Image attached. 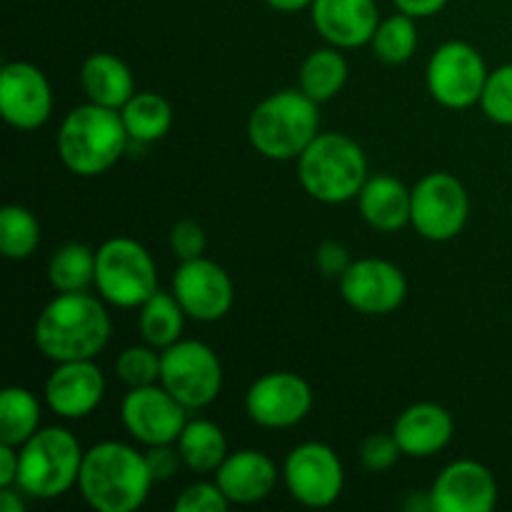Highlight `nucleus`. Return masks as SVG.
Segmentation results:
<instances>
[{"label": "nucleus", "mask_w": 512, "mask_h": 512, "mask_svg": "<svg viewBox=\"0 0 512 512\" xmlns=\"http://www.w3.org/2000/svg\"><path fill=\"white\" fill-rule=\"evenodd\" d=\"M433 512H493L498 480L478 460H455L430 485Z\"/></svg>", "instance_id": "obj_18"}, {"label": "nucleus", "mask_w": 512, "mask_h": 512, "mask_svg": "<svg viewBox=\"0 0 512 512\" xmlns=\"http://www.w3.org/2000/svg\"><path fill=\"white\" fill-rule=\"evenodd\" d=\"M348 73V60L340 53V48L325 45V48H318L305 55V60L300 63L298 88L308 98H313L315 103L323 105L333 100L335 95H340V90L348 83Z\"/></svg>", "instance_id": "obj_25"}, {"label": "nucleus", "mask_w": 512, "mask_h": 512, "mask_svg": "<svg viewBox=\"0 0 512 512\" xmlns=\"http://www.w3.org/2000/svg\"><path fill=\"white\" fill-rule=\"evenodd\" d=\"M145 460H148L150 475H153L155 483H165V480H173L178 475L180 468H185L183 458L178 453V445H153V448H145Z\"/></svg>", "instance_id": "obj_37"}, {"label": "nucleus", "mask_w": 512, "mask_h": 512, "mask_svg": "<svg viewBox=\"0 0 512 512\" xmlns=\"http://www.w3.org/2000/svg\"><path fill=\"white\" fill-rule=\"evenodd\" d=\"M488 65L480 50L465 40H448L433 50L425 68L430 98L448 110H468L480 103Z\"/></svg>", "instance_id": "obj_10"}, {"label": "nucleus", "mask_w": 512, "mask_h": 512, "mask_svg": "<svg viewBox=\"0 0 512 512\" xmlns=\"http://www.w3.org/2000/svg\"><path fill=\"white\" fill-rule=\"evenodd\" d=\"M125 130L130 135V143H158L173 128V108L168 100L153 90H135L133 98L120 108Z\"/></svg>", "instance_id": "obj_26"}, {"label": "nucleus", "mask_w": 512, "mask_h": 512, "mask_svg": "<svg viewBox=\"0 0 512 512\" xmlns=\"http://www.w3.org/2000/svg\"><path fill=\"white\" fill-rule=\"evenodd\" d=\"M155 485L145 453L120 440H103L85 450L78 490L95 512H135Z\"/></svg>", "instance_id": "obj_2"}, {"label": "nucleus", "mask_w": 512, "mask_h": 512, "mask_svg": "<svg viewBox=\"0 0 512 512\" xmlns=\"http://www.w3.org/2000/svg\"><path fill=\"white\" fill-rule=\"evenodd\" d=\"M18 488L33 500H55L78 488L85 450L80 440L63 425L40 428L28 443L20 445Z\"/></svg>", "instance_id": "obj_6"}, {"label": "nucleus", "mask_w": 512, "mask_h": 512, "mask_svg": "<svg viewBox=\"0 0 512 512\" xmlns=\"http://www.w3.org/2000/svg\"><path fill=\"white\" fill-rule=\"evenodd\" d=\"M173 295L183 305L185 315L198 323H218L230 313L235 300L233 280L228 270L210 258L178 263L173 273Z\"/></svg>", "instance_id": "obj_14"}, {"label": "nucleus", "mask_w": 512, "mask_h": 512, "mask_svg": "<svg viewBox=\"0 0 512 512\" xmlns=\"http://www.w3.org/2000/svg\"><path fill=\"white\" fill-rule=\"evenodd\" d=\"M400 455H403V450H400L393 430H390V433H370L368 438L360 443L358 450L360 463H363V468L370 470V473H385V470H390L398 463Z\"/></svg>", "instance_id": "obj_34"}, {"label": "nucleus", "mask_w": 512, "mask_h": 512, "mask_svg": "<svg viewBox=\"0 0 512 512\" xmlns=\"http://www.w3.org/2000/svg\"><path fill=\"white\" fill-rule=\"evenodd\" d=\"M0 113L15 130L43 128L53 115V88L38 65L13 60L0 73Z\"/></svg>", "instance_id": "obj_16"}, {"label": "nucleus", "mask_w": 512, "mask_h": 512, "mask_svg": "<svg viewBox=\"0 0 512 512\" xmlns=\"http://www.w3.org/2000/svg\"><path fill=\"white\" fill-rule=\"evenodd\" d=\"M115 375L128 388L160 383V350L153 345H130L115 358Z\"/></svg>", "instance_id": "obj_32"}, {"label": "nucleus", "mask_w": 512, "mask_h": 512, "mask_svg": "<svg viewBox=\"0 0 512 512\" xmlns=\"http://www.w3.org/2000/svg\"><path fill=\"white\" fill-rule=\"evenodd\" d=\"M95 290L115 308H140L158 293V268L143 243L133 238H110L95 250Z\"/></svg>", "instance_id": "obj_7"}, {"label": "nucleus", "mask_w": 512, "mask_h": 512, "mask_svg": "<svg viewBox=\"0 0 512 512\" xmlns=\"http://www.w3.org/2000/svg\"><path fill=\"white\" fill-rule=\"evenodd\" d=\"M113 323L105 300L88 290L58 293L43 310L33 328V343L53 363L95 360L110 343Z\"/></svg>", "instance_id": "obj_1"}, {"label": "nucleus", "mask_w": 512, "mask_h": 512, "mask_svg": "<svg viewBox=\"0 0 512 512\" xmlns=\"http://www.w3.org/2000/svg\"><path fill=\"white\" fill-rule=\"evenodd\" d=\"M20 470V450L15 445L0 443V488H13L18 485Z\"/></svg>", "instance_id": "obj_39"}, {"label": "nucleus", "mask_w": 512, "mask_h": 512, "mask_svg": "<svg viewBox=\"0 0 512 512\" xmlns=\"http://www.w3.org/2000/svg\"><path fill=\"white\" fill-rule=\"evenodd\" d=\"M170 253L178 258V263H185V260L203 258L205 248H208V235H205V228L195 220H178V223L170 228Z\"/></svg>", "instance_id": "obj_36"}, {"label": "nucleus", "mask_w": 512, "mask_h": 512, "mask_svg": "<svg viewBox=\"0 0 512 512\" xmlns=\"http://www.w3.org/2000/svg\"><path fill=\"white\" fill-rule=\"evenodd\" d=\"M40 245V223L23 205H5L0 213V253L8 260L33 258Z\"/></svg>", "instance_id": "obj_31"}, {"label": "nucleus", "mask_w": 512, "mask_h": 512, "mask_svg": "<svg viewBox=\"0 0 512 512\" xmlns=\"http://www.w3.org/2000/svg\"><path fill=\"white\" fill-rule=\"evenodd\" d=\"M40 400L20 385H10L0 395V443L20 448L40 430Z\"/></svg>", "instance_id": "obj_28"}, {"label": "nucleus", "mask_w": 512, "mask_h": 512, "mask_svg": "<svg viewBox=\"0 0 512 512\" xmlns=\"http://www.w3.org/2000/svg\"><path fill=\"white\" fill-rule=\"evenodd\" d=\"M45 405L60 420H83L98 410L105 398V375L95 360L55 363L45 380Z\"/></svg>", "instance_id": "obj_17"}, {"label": "nucleus", "mask_w": 512, "mask_h": 512, "mask_svg": "<svg viewBox=\"0 0 512 512\" xmlns=\"http://www.w3.org/2000/svg\"><path fill=\"white\" fill-rule=\"evenodd\" d=\"M340 295L363 315H390L408 298V278L383 258H360L338 278Z\"/></svg>", "instance_id": "obj_15"}, {"label": "nucleus", "mask_w": 512, "mask_h": 512, "mask_svg": "<svg viewBox=\"0 0 512 512\" xmlns=\"http://www.w3.org/2000/svg\"><path fill=\"white\" fill-rule=\"evenodd\" d=\"M310 410H313V390L308 380L290 370L260 375L245 393V413L260 428H295L308 418Z\"/></svg>", "instance_id": "obj_13"}, {"label": "nucleus", "mask_w": 512, "mask_h": 512, "mask_svg": "<svg viewBox=\"0 0 512 512\" xmlns=\"http://www.w3.org/2000/svg\"><path fill=\"white\" fill-rule=\"evenodd\" d=\"M265 3L278 13H300V10L310 8L315 0H265Z\"/></svg>", "instance_id": "obj_43"}, {"label": "nucleus", "mask_w": 512, "mask_h": 512, "mask_svg": "<svg viewBox=\"0 0 512 512\" xmlns=\"http://www.w3.org/2000/svg\"><path fill=\"white\" fill-rule=\"evenodd\" d=\"M80 88L90 103L120 110L135 95L133 70L118 55L93 53L80 65Z\"/></svg>", "instance_id": "obj_23"}, {"label": "nucleus", "mask_w": 512, "mask_h": 512, "mask_svg": "<svg viewBox=\"0 0 512 512\" xmlns=\"http://www.w3.org/2000/svg\"><path fill=\"white\" fill-rule=\"evenodd\" d=\"M350 253L340 240H323L315 250V268L325 275V278H340L345 270L350 268Z\"/></svg>", "instance_id": "obj_38"}, {"label": "nucleus", "mask_w": 512, "mask_h": 512, "mask_svg": "<svg viewBox=\"0 0 512 512\" xmlns=\"http://www.w3.org/2000/svg\"><path fill=\"white\" fill-rule=\"evenodd\" d=\"M478 105L493 123L512 125V63L490 70Z\"/></svg>", "instance_id": "obj_33"}, {"label": "nucleus", "mask_w": 512, "mask_h": 512, "mask_svg": "<svg viewBox=\"0 0 512 512\" xmlns=\"http://www.w3.org/2000/svg\"><path fill=\"white\" fill-rule=\"evenodd\" d=\"M315 30L328 45L353 50L368 45L380 25L375 0H315L310 5Z\"/></svg>", "instance_id": "obj_19"}, {"label": "nucleus", "mask_w": 512, "mask_h": 512, "mask_svg": "<svg viewBox=\"0 0 512 512\" xmlns=\"http://www.w3.org/2000/svg\"><path fill=\"white\" fill-rule=\"evenodd\" d=\"M175 445H178L183 465L195 475L215 473L230 453L223 428L205 418L188 420Z\"/></svg>", "instance_id": "obj_24"}, {"label": "nucleus", "mask_w": 512, "mask_h": 512, "mask_svg": "<svg viewBox=\"0 0 512 512\" xmlns=\"http://www.w3.org/2000/svg\"><path fill=\"white\" fill-rule=\"evenodd\" d=\"M395 8L405 15H413L415 20L418 18H433L438 15L440 10L448 5V0H393Z\"/></svg>", "instance_id": "obj_40"}, {"label": "nucleus", "mask_w": 512, "mask_h": 512, "mask_svg": "<svg viewBox=\"0 0 512 512\" xmlns=\"http://www.w3.org/2000/svg\"><path fill=\"white\" fill-rule=\"evenodd\" d=\"M25 498L28 495L13 485V488H0V508L3 512H25Z\"/></svg>", "instance_id": "obj_41"}, {"label": "nucleus", "mask_w": 512, "mask_h": 512, "mask_svg": "<svg viewBox=\"0 0 512 512\" xmlns=\"http://www.w3.org/2000/svg\"><path fill=\"white\" fill-rule=\"evenodd\" d=\"M48 283L55 293H80L95 285V250L85 243H65L48 260Z\"/></svg>", "instance_id": "obj_29"}, {"label": "nucleus", "mask_w": 512, "mask_h": 512, "mask_svg": "<svg viewBox=\"0 0 512 512\" xmlns=\"http://www.w3.org/2000/svg\"><path fill=\"white\" fill-rule=\"evenodd\" d=\"M418 25H415L413 15L395 13L390 18L380 20L378 30H375L373 53L375 58L383 60L388 65H405L418 50Z\"/></svg>", "instance_id": "obj_30"}, {"label": "nucleus", "mask_w": 512, "mask_h": 512, "mask_svg": "<svg viewBox=\"0 0 512 512\" xmlns=\"http://www.w3.org/2000/svg\"><path fill=\"white\" fill-rule=\"evenodd\" d=\"M455 420L438 403H415L393 423V435L408 458H433L453 440Z\"/></svg>", "instance_id": "obj_21"}, {"label": "nucleus", "mask_w": 512, "mask_h": 512, "mask_svg": "<svg viewBox=\"0 0 512 512\" xmlns=\"http://www.w3.org/2000/svg\"><path fill=\"white\" fill-rule=\"evenodd\" d=\"M190 410L160 383L128 388L120 403V420L135 443L153 445L178 443Z\"/></svg>", "instance_id": "obj_12"}, {"label": "nucleus", "mask_w": 512, "mask_h": 512, "mask_svg": "<svg viewBox=\"0 0 512 512\" xmlns=\"http://www.w3.org/2000/svg\"><path fill=\"white\" fill-rule=\"evenodd\" d=\"M410 225L430 243L458 238L470 218V198L465 185L453 173L423 175L410 188Z\"/></svg>", "instance_id": "obj_9"}, {"label": "nucleus", "mask_w": 512, "mask_h": 512, "mask_svg": "<svg viewBox=\"0 0 512 512\" xmlns=\"http://www.w3.org/2000/svg\"><path fill=\"white\" fill-rule=\"evenodd\" d=\"M403 505H405V510H410V512H420V510L433 512V498H430V490H413Z\"/></svg>", "instance_id": "obj_42"}, {"label": "nucleus", "mask_w": 512, "mask_h": 512, "mask_svg": "<svg viewBox=\"0 0 512 512\" xmlns=\"http://www.w3.org/2000/svg\"><path fill=\"white\" fill-rule=\"evenodd\" d=\"M173 508L178 512H228L230 500L215 480H200L178 495Z\"/></svg>", "instance_id": "obj_35"}, {"label": "nucleus", "mask_w": 512, "mask_h": 512, "mask_svg": "<svg viewBox=\"0 0 512 512\" xmlns=\"http://www.w3.org/2000/svg\"><path fill=\"white\" fill-rule=\"evenodd\" d=\"M320 105L300 88L260 100L248 118V140L268 160H298L320 133Z\"/></svg>", "instance_id": "obj_4"}, {"label": "nucleus", "mask_w": 512, "mask_h": 512, "mask_svg": "<svg viewBox=\"0 0 512 512\" xmlns=\"http://www.w3.org/2000/svg\"><path fill=\"white\" fill-rule=\"evenodd\" d=\"M410 188L395 175L378 173L365 180L358 193V210L365 223L378 233H398L410 225Z\"/></svg>", "instance_id": "obj_22"}, {"label": "nucleus", "mask_w": 512, "mask_h": 512, "mask_svg": "<svg viewBox=\"0 0 512 512\" xmlns=\"http://www.w3.org/2000/svg\"><path fill=\"white\" fill-rule=\"evenodd\" d=\"M138 310V330L143 343L153 345V348L158 350H165L183 338L185 318H188V315H185L183 305L178 303L173 290H170V293L158 290V293L150 295Z\"/></svg>", "instance_id": "obj_27"}, {"label": "nucleus", "mask_w": 512, "mask_h": 512, "mask_svg": "<svg viewBox=\"0 0 512 512\" xmlns=\"http://www.w3.org/2000/svg\"><path fill=\"white\" fill-rule=\"evenodd\" d=\"M160 385L188 410H203L223 390V365L208 343L180 338L160 350Z\"/></svg>", "instance_id": "obj_8"}, {"label": "nucleus", "mask_w": 512, "mask_h": 512, "mask_svg": "<svg viewBox=\"0 0 512 512\" xmlns=\"http://www.w3.org/2000/svg\"><path fill=\"white\" fill-rule=\"evenodd\" d=\"M290 498L305 508H330L345 488V470L330 445L310 440L295 445L283 463Z\"/></svg>", "instance_id": "obj_11"}, {"label": "nucleus", "mask_w": 512, "mask_h": 512, "mask_svg": "<svg viewBox=\"0 0 512 512\" xmlns=\"http://www.w3.org/2000/svg\"><path fill=\"white\" fill-rule=\"evenodd\" d=\"M58 158L78 178H98L125 155L130 135L120 110L83 103L70 110L58 130Z\"/></svg>", "instance_id": "obj_3"}, {"label": "nucleus", "mask_w": 512, "mask_h": 512, "mask_svg": "<svg viewBox=\"0 0 512 512\" xmlns=\"http://www.w3.org/2000/svg\"><path fill=\"white\" fill-rule=\"evenodd\" d=\"M368 173L365 150L345 133H318L298 158L300 185L310 198L325 205L358 198Z\"/></svg>", "instance_id": "obj_5"}, {"label": "nucleus", "mask_w": 512, "mask_h": 512, "mask_svg": "<svg viewBox=\"0 0 512 512\" xmlns=\"http://www.w3.org/2000/svg\"><path fill=\"white\" fill-rule=\"evenodd\" d=\"M280 470L263 450L245 448L228 453L213 480L220 485L230 505H255L268 498L280 480Z\"/></svg>", "instance_id": "obj_20"}]
</instances>
